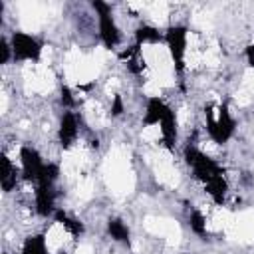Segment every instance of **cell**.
<instances>
[{
	"mask_svg": "<svg viewBox=\"0 0 254 254\" xmlns=\"http://www.w3.org/2000/svg\"><path fill=\"white\" fill-rule=\"evenodd\" d=\"M236 121L232 119L226 105L210 107L206 111V131L214 143H226L234 133Z\"/></svg>",
	"mask_w": 254,
	"mask_h": 254,
	"instance_id": "1",
	"label": "cell"
},
{
	"mask_svg": "<svg viewBox=\"0 0 254 254\" xmlns=\"http://www.w3.org/2000/svg\"><path fill=\"white\" fill-rule=\"evenodd\" d=\"M165 42L169 46V54L175 65V73L181 77L185 69V48H187V28L185 26H171L165 34Z\"/></svg>",
	"mask_w": 254,
	"mask_h": 254,
	"instance_id": "2",
	"label": "cell"
},
{
	"mask_svg": "<svg viewBox=\"0 0 254 254\" xmlns=\"http://www.w3.org/2000/svg\"><path fill=\"white\" fill-rule=\"evenodd\" d=\"M93 8L97 12V20H99V36L105 44V48H115L119 42V30L115 26V20L111 16V8L103 2H93Z\"/></svg>",
	"mask_w": 254,
	"mask_h": 254,
	"instance_id": "3",
	"label": "cell"
},
{
	"mask_svg": "<svg viewBox=\"0 0 254 254\" xmlns=\"http://www.w3.org/2000/svg\"><path fill=\"white\" fill-rule=\"evenodd\" d=\"M10 46H12L14 60H20V62L22 60H38L40 52H42V44L26 32H14L10 38Z\"/></svg>",
	"mask_w": 254,
	"mask_h": 254,
	"instance_id": "4",
	"label": "cell"
},
{
	"mask_svg": "<svg viewBox=\"0 0 254 254\" xmlns=\"http://www.w3.org/2000/svg\"><path fill=\"white\" fill-rule=\"evenodd\" d=\"M20 165H22V175L32 183H38L46 169L42 155L34 147H28V145L20 149Z\"/></svg>",
	"mask_w": 254,
	"mask_h": 254,
	"instance_id": "5",
	"label": "cell"
},
{
	"mask_svg": "<svg viewBox=\"0 0 254 254\" xmlns=\"http://www.w3.org/2000/svg\"><path fill=\"white\" fill-rule=\"evenodd\" d=\"M79 135V127H77V117L73 111H65L60 119V129H58V137H60V145L64 149L71 147L73 141Z\"/></svg>",
	"mask_w": 254,
	"mask_h": 254,
	"instance_id": "6",
	"label": "cell"
},
{
	"mask_svg": "<svg viewBox=\"0 0 254 254\" xmlns=\"http://www.w3.org/2000/svg\"><path fill=\"white\" fill-rule=\"evenodd\" d=\"M171 107L161 99V97H149L147 107H145V117H143V125L151 127V125H159L163 121V117L167 115Z\"/></svg>",
	"mask_w": 254,
	"mask_h": 254,
	"instance_id": "7",
	"label": "cell"
},
{
	"mask_svg": "<svg viewBox=\"0 0 254 254\" xmlns=\"http://www.w3.org/2000/svg\"><path fill=\"white\" fill-rule=\"evenodd\" d=\"M0 179H2V189H4V192H10V190L16 189V183H18V169H16V165H14L6 155H2V175H0Z\"/></svg>",
	"mask_w": 254,
	"mask_h": 254,
	"instance_id": "8",
	"label": "cell"
},
{
	"mask_svg": "<svg viewBox=\"0 0 254 254\" xmlns=\"http://www.w3.org/2000/svg\"><path fill=\"white\" fill-rule=\"evenodd\" d=\"M22 254H48V246H46V238L42 234H32L24 240L22 246Z\"/></svg>",
	"mask_w": 254,
	"mask_h": 254,
	"instance_id": "9",
	"label": "cell"
},
{
	"mask_svg": "<svg viewBox=\"0 0 254 254\" xmlns=\"http://www.w3.org/2000/svg\"><path fill=\"white\" fill-rule=\"evenodd\" d=\"M107 232H109V236H111L113 240H117V242H129V228H127L125 222L119 220V218H111V220L107 222Z\"/></svg>",
	"mask_w": 254,
	"mask_h": 254,
	"instance_id": "10",
	"label": "cell"
},
{
	"mask_svg": "<svg viewBox=\"0 0 254 254\" xmlns=\"http://www.w3.org/2000/svg\"><path fill=\"white\" fill-rule=\"evenodd\" d=\"M135 40H137V46H141V44H147V42H151V44L161 42L163 36H161V32H159L157 28H153V26H141V28H137V32H135Z\"/></svg>",
	"mask_w": 254,
	"mask_h": 254,
	"instance_id": "11",
	"label": "cell"
},
{
	"mask_svg": "<svg viewBox=\"0 0 254 254\" xmlns=\"http://www.w3.org/2000/svg\"><path fill=\"white\" fill-rule=\"evenodd\" d=\"M190 230H192L194 234H200V236L206 234V220H204L202 212L194 210V212L190 214Z\"/></svg>",
	"mask_w": 254,
	"mask_h": 254,
	"instance_id": "12",
	"label": "cell"
},
{
	"mask_svg": "<svg viewBox=\"0 0 254 254\" xmlns=\"http://www.w3.org/2000/svg\"><path fill=\"white\" fill-rule=\"evenodd\" d=\"M0 64H8L10 62V58H14V54H12V46H10V42L6 40V38H2L0 40Z\"/></svg>",
	"mask_w": 254,
	"mask_h": 254,
	"instance_id": "13",
	"label": "cell"
},
{
	"mask_svg": "<svg viewBox=\"0 0 254 254\" xmlns=\"http://www.w3.org/2000/svg\"><path fill=\"white\" fill-rule=\"evenodd\" d=\"M121 113H123V103H121V97L117 95L111 105V115H121Z\"/></svg>",
	"mask_w": 254,
	"mask_h": 254,
	"instance_id": "14",
	"label": "cell"
},
{
	"mask_svg": "<svg viewBox=\"0 0 254 254\" xmlns=\"http://www.w3.org/2000/svg\"><path fill=\"white\" fill-rule=\"evenodd\" d=\"M4 254H6V252H4Z\"/></svg>",
	"mask_w": 254,
	"mask_h": 254,
	"instance_id": "15",
	"label": "cell"
}]
</instances>
